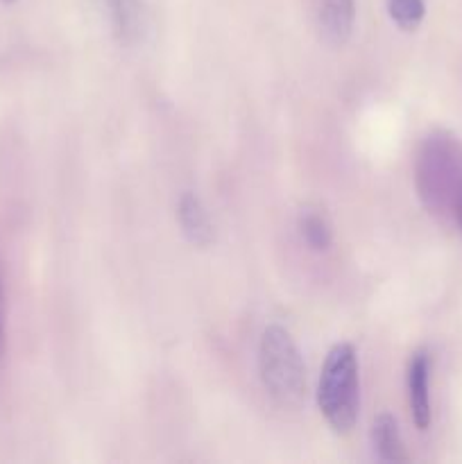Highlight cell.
<instances>
[{"mask_svg": "<svg viewBox=\"0 0 462 464\" xmlns=\"http://www.w3.org/2000/svg\"><path fill=\"white\" fill-rule=\"evenodd\" d=\"M415 184L426 211L438 220H451L462 195V143L448 131L426 136L417 154Z\"/></svg>", "mask_w": 462, "mask_h": 464, "instance_id": "6da1fadb", "label": "cell"}, {"mask_svg": "<svg viewBox=\"0 0 462 464\" xmlns=\"http://www.w3.org/2000/svg\"><path fill=\"white\" fill-rule=\"evenodd\" d=\"M358 358L351 344H335L322 367L317 403L335 433H349L358 420Z\"/></svg>", "mask_w": 462, "mask_h": 464, "instance_id": "7a4b0ae2", "label": "cell"}, {"mask_svg": "<svg viewBox=\"0 0 462 464\" xmlns=\"http://www.w3.org/2000/svg\"><path fill=\"white\" fill-rule=\"evenodd\" d=\"M261 379L281 406H299L306 399V365L293 335L284 326H267L258 349Z\"/></svg>", "mask_w": 462, "mask_h": 464, "instance_id": "3957f363", "label": "cell"}, {"mask_svg": "<svg viewBox=\"0 0 462 464\" xmlns=\"http://www.w3.org/2000/svg\"><path fill=\"white\" fill-rule=\"evenodd\" d=\"M430 358L426 352H417L408 365V397H410L412 421L419 430L430 426Z\"/></svg>", "mask_w": 462, "mask_h": 464, "instance_id": "277c9868", "label": "cell"}, {"mask_svg": "<svg viewBox=\"0 0 462 464\" xmlns=\"http://www.w3.org/2000/svg\"><path fill=\"white\" fill-rule=\"evenodd\" d=\"M113 27L122 44H140L149 32V14L143 0H107Z\"/></svg>", "mask_w": 462, "mask_h": 464, "instance_id": "5b68a950", "label": "cell"}, {"mask_svg": "<svg viewBox=\"0 0 462 464\" xmlns=\"http://www.w3.org/2000/svg\"><path fill=\"white\" fill-rule=\"evenodd\" d=\"M177 216H179V225L190 243L197 245V247H207V245H211L213 225H211V220H208L207 211H204V207H202V202H199L197 195H193V193L181 195L179 211H177Z\"/></svg>", "mask_w": 462, "mask_h": 464, "instance_id": "8992f818", "label": "cell"}, {"mask_svg": "<svg viewBox=\"0 0 462 464\" xmlns=\"http://www.w3.org/2000/svg\"><path fill=\"white\" fill-rule=\"evenodd\" d=\"M353 0H324L320 14L322 34L329 44L340 45L349 39L353 27Z\"/></svg>", "mask_w": 462, "mask_h": 464, "instance_id": "52a82bcc", "label": "cell"}, {"mask_svg": "<svg viewBox=\"0 0 462 464\" xmlns=\"http://www.w3.org/2000/svg\"><path fill=\"white\" fill-rule=\"evenodd\" d=\"M371 438H374V447L379 451L380 460L385 462H406L408 453L403 449L401 433H399L397 420L388 412L379 415L371 426Z\"/></svg>", "mask_w": 462, "mask_h": 464, "instance_id": "ba28073f", "label": "cell"}, {"mask_svg": "<svg viewBox=\"0 0 462 464\" xmlns=\"http://www.w3.org/2000/svg\"><path fill=\"white\" fill-rule=\"evenodd\" d=\"M299 229H302L308 247L315 249V252H326L331 247V240H333L331 238V227L320 213H303L302 220H299Z\"/></svg>", "mask_w": 462, "mask_h": 464, "instance_id": "9c48e42d", "label": "cell"}, {"mask_svg": "<svg viewBox=\"0 0 462 464\" xmlns=\"http://www.w3.org/2000/svg\"><path fill=\"white\" fill-rule=\"evenodd\" d=\"M388 9L392 21L406 32L417 30L426 14L424 0H388Z\"/></svg>", "mask_w": 462, "mask_h": 464, "instance_id": "30bf717a", "label": "cell"}, {"mask_svg": "<svg viewBox=\"0 0 462 464\" xmlns=\"http://www.w3.org/2000/svg\"><path fill=\"white\" fill-rule=\"evenodd\" d=\"M7 349V329H5V297H3V281H0V358Z\"/></svg>", "mask_w": 462, "mask_h": 464, "instance_id": "8fae6325", "label": "cell"}, {"mask_svg": "<svg viewBox=\"0 0 462 464\" xmlns=\"http://www.w3.org/2000/svg\"><path fill=\"white\" fill-rule=\"evenodd\" d=\"M453 222H456V225H457V229L462 231V195H460V199H457L456 213H453Z\"/></svg>", "mask_w": 462, "mask_h": 464, "instance_id": "7c38bea8", "label": "cell"}, {"mask_svg": "<svg viewBox=\"0 0 462 464\" xmlns=\"http://www.w3.org/2000/svg\"><path fill=\"white\" fill-rule=\"evenodd\" d=\"M3 3H7V5H9V3H16V0H3Z\"/></svg>", "mask_w": 462, "mask_h": 464, "instance_id": "4fadbf2b", "label": "cell"}]
</instances>
